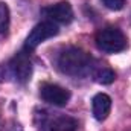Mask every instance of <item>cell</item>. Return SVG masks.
I'll use <instances>...</instances> for the list:
<instances>
[{
	"label": "cell",
	"mask_w": 131,
	"mask_h": 131,
	"mask_svg": "<svg viewBox=\"0 0 131 131\" xmlns=\"http://www.w3.org/2000/svg\"><path fill=\"white\" fill-rule=\"evenodd\" d=\"M95 41L99 50L105 53H117L128 47V40L125 34L114 26H107L99 29L96 32Z\"/></svg>",
	"instance_id": "cell-3"
},
{
	"label": "cell",
	"mask_w": 131,
	"mask_h": 131,
	"mask_svg": "<svg viewBox=\"0 0 131 131\" xmlns=\"http://www.w3.org/2000/svg\"><path fill=\"white\" fill-rule=\"evenodd\" d=\"M40 96L44 102L55 105V107H64L70 99V92L52 82H43L40 85Z\"/></svg>",
	"instance_id": "cell-5"
},
{
	"label": "cell",
	"mask_w": 131,
	"mask_h": 131,
	"mask_svg": "<svg viewBox=\"0 0 131 131\" xmlns=\"http://www.w3.org/2000/svg\"><path fill=\"white\" fill-rule=\"evenodd\" d=\"M58 34V26L57 23L50 21V20H46V21H41L38 23L37 26H34V29L29 32V35L26 37V41H25V49L26 50H34L37 49L43 41L55 37Z\"/></svg>",
	"instance_id": "cell-4"
},
{
	"label": "cell",
	"mask_w": 131,
	"mask_h": 131,
	"mask_svg": "<svg viewBox=\"0 0 131 131\" xmlns=\"http://www.w3.org/2000/svg\"><path fill=\"white\" fill-rule=\"evenodd\" d=\"M32 75V63L26 53H17L6 64H0V81L14 79L20 84L29 81Z\"/></svg>",
	"instance_id": "cell-2"
},
{
	"label": "cell",
	"mask_w": 131,
	"mask_h": 131,
	"mask_svg": "<svg viewBox=\"0 0 131 131\" xmlns=\"http://www.w3.org/2000/svg\"><path fill=\"white\" fill-rule=\"evenodd\" d=\"M93 78H95L96 82L107 85V84H111V82L116 79V73H114L110 67H105V66H104V67H99L98 70H95Z\"/></svg>",
	"instance_id": "cell-9"
},
{
	"label": "cell",
	"mask_w": 131,
	"mask_h": 131,
	"mask_svg": "<svg viewBox=\"0 0 131 131\" xmlns=\"http://www.w3.org/2000/svg\"><path fill=\"white\" fill-rule=\"evenodd\" d=\"M47 127L50 131H76L78 130V121L66 116V114H60L52 117L47 122Z\"/></svg>",
	"instance_id": "cell-8"
},
{
	"label": "cell",
	"mask_w": 131,
	"mask_h": 131,
	"mask_svg": "<svg viewBox=\"0 0 131 131\" xmlns=\"http://www.w3.org/2000/svg\"><path fill=\"white\" fill-rule=\"evenodd\" d=\"M43 15H46L53 23H63L67 25L73 20V9L69 2H60L50 6H46L41 9Z\"/></svg>",
	"instance_id": "cell-6"
},
{
	"label": "cell",
	"mask_w": 131,
	"mask_h": 131,
	"mask_svg": "<svg viewBox=\"0 0 131 131\" xmlns=\"http://www.w3.org/2000/svg\"><path fill=\"white\" fill-rule=\"evenodd\" d=\"M102 5L111 11H121L125 6V0H101Z\"/></svg>",
	"instance_id": "cell-11"
},
{
	"label": "cell",
	"mask_w": 131,
	"mask_h": 131,
	"mask_svg": "<svg viewBox=\"0 0 131 131\" xmlns=\"http://www.w3.org/2000/svg\"><path fill=\"white\" fill-rule=\"evenodd\" d=\"M58 69L70 76H84L92 69V58L82 49L78 47H66L60 52L57 58Z\"/></svg>",
	"instance_id": "cell-1"
},
{
	"label": "cell",
	"mask_w": 131,
	"mask_h": 131,
	"mask_svg": "<svg viewBox=\"0 0 131 131\" xmlns=\"http://www.w3.org/2000/svg\"><path fill=\"white\" fill-rule=\"evenodd\" d=\"M92 110H93V116L96 121L99 122L105 121L111 111V98L105 93L95 95L92 99Z\"/></svg>",
	"instance_id": "cell-7"
},
{
	"label": "cell",
	"mask_w": 131,
	"mask_h": 131,
	"mask_svg": "<svg viewBox=\"0 0 131 131\" xmlns=\"http://www.w3.org/2000/svg\"><path fill=\"white\" fill-rule=\"evenodd\" d=\"M9 26V8L0 3V34H5Z\"/></svg>",
	"instance_id": "cell-10"
}]
</instances>
